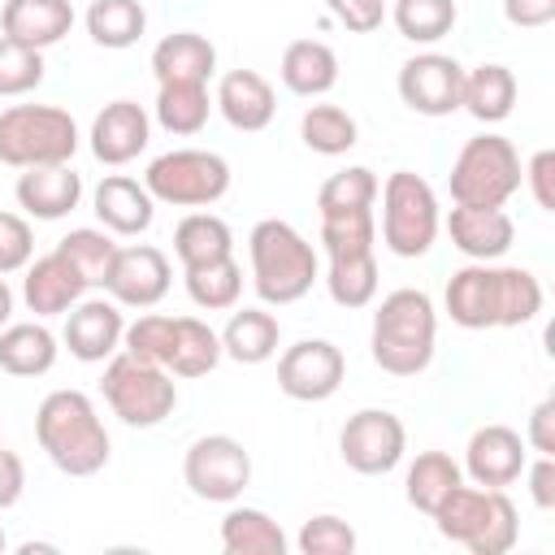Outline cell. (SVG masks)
<instances>
[{
    "label": "cell",
    "instance_id": "obj_1",
    "mask_svg": "<svg viewBox=\"0 0 555 555\" xmlns=\"http://www.w3.org/2000/svg\"><path fill=\"white\" fill-rule=\"evenodd\" d=\"M442 308L460 330H516L542 312V282L520 264L468 260L447 278Z\"/></svg>",
    "mask_w": 555,
    "mask_h": 555
},
{
    "label": "cell",
    "instance_id": "obj_2",
    "mask_svg": "<svg viewBox=\"0 0 555 555\" xmlns=\"http://www.w3.org/2000/svg\"><path fill=\"white\" fill-rule=\"evenodd\" d=\"M35 438H39L43 455L65 477H95L113 455L108 429H104L91 395H82V390L43 395V403L35 412Z\"/></svg>",
    "mask_w": 555,
    "mask_h": 555
},
{
    "label": "cell",
    "instance_id": "obj_3",
    "mask_svg": "<svg viewBox=\"0 0 555 555\" xmlns=\"http://www.w3.org/2000/svg\"><path fill=\"white\" fill-rule=\"evenodd\" d=\"M373 364L395 377H416L429 369L438 351V308L425 291L399 286L382 295L373 312V334H369Z\"/></svg>",
    "mask_w": 555,
    "mask_h": 555
},
{
    "label": "cell",
    "instance_id": "obj_4",
    "mask_svg": "<svg viewBox=\"0 0 555 555\" xmlns=\"http://www.w3.org/2000/svg\"><path fill=\"white\" fill-rule=\"evenodd\" d=\"M247 260H251V286H256L260 304H269V308L299 304L312 291V282L321 278L317 247L282 217H264L251 225Z\"/></svg>",
    "mask_w": 555,
    "mask_h": 555
},
{
    "label": "cell",
    "instance_id": "obj_5",
    "mask_svg": "<svg viewBox=\"0 0 555 555\" xmlns=\"http://www.w3.org/2000/svg\"><path fill=\"white\" fill-rule=\"evenodd\" d=\"M434 525L447 542H460L473 555H507L520 538V516L507 490L464 486V481L438 503Z\"/></svg>",
    "mask_w": 555,
    "mask_h": 555
},
{
    "label": "cell",
    "instance_id": "obj_6",
    "mask_svg": "<svg viewBox=\"0 0 555 555\" xmlns=\"http://www.w3.org/2000/svg\"><path fill=\"white\" fill-rule=\"evenodd\" d=\"M82 134L69 108L56 104H9L0 113V165L9 169H39V165H69Z\"/></svg>",
    "mask_w": 555,
    "mask_h": 555
},
{
    "label": "cell",
    "instance_id": "obj_7",
    "mask_svg": "<svg viewBox=\"0 0 555 555\" xmlns=\"http://www.w3.org/2000/svg\"><path fill=\"white\" fill-rule=\"evenodd\" d=\"M104 403L113 408V416L130 429H156L165 416H173L178 408V382L173 373H165L160 364H147L130 351H113L104 360Z\"/></svg>",
    "mask_w": 555,
    "mask_h": 555
},
{
    "label": "cell",
    "instance_id": "obj_8",
    "mask_svg": "<svg viewBox=\"0 0 555 555\" xmlns=\"http://www.w3.org/2000/svg\"><path fill=\"white\" fill-rule=\"evenodd\" d=\"M377 195H382V243L403 260L425 256L442 230V208L434 186L412 169H395L377 186Z\"/></svg>",
    "mask_w": 555,
    "mask_h": 555
},
{
    "label": "cell",
    "instance_id": "obj_9",
    "mask_svg": "<svg viewBox=\"0 0 555 555\" xmlns=\"http://www.w3.org/2000/svg\"><path fill=\"white\" fill-rule=\"evenodd\" d=\"M520 152L512 139L486 130L473 134L451 160V199L473 208H503L520 191Z\"/></svg>",
    "mask_w": 555,
    "mask_h": 555
},
{
    "label": "cell",
    "instance_id": "obj_10",
    "mask_svg": "<svg viewBox=\"0 0 555 555\" xmlns=\"http://www.w3.org/2000/svg\"><path fill=\"white\" fill-rule=\"evenodd\" d=\"M230 160L204 147H173L147 160L143 186L156 204L169 208H212L230 191Z\"/></svg>",
    "mask_w": 555,
    "mask_h": 555
},
{
    "label": "cell",
    "instance_id": "obj_11",
    "mask_svg": "<svg viewBox=\"0 0 555 555\" xmlns=\"http://www.w3.org/2000/svg\"><path fill=\"white\" fill-rule=\"evenodd\" d=\"M182 481L204 503H234L251 486V455L234 434H204L182 455Z\"/></svg>",
    "mask_w": 555,
    "mask_h": 555
},
{
    "label": "cell",
    "instance_id": "obj_12",
    "mask_svg": "<svg viewBox=\"0 0 555 555\" xmlns=\"http://www.w3.org/2000/svg\"><path fill=\"white\" fill-rule=\"evenodd\" d=\"M403 451H408V429L386 408H360L356 416H347V425L338 434V455L360 477L395 473L403 464Z\"/></svg>",
    "mask_w": 555,
    "mask_h": 555
},
{
    "label": "cell",
    "instance_id": "obj_13",
    "mask_svg": "<svg viewBox=\"0 0 555 555\" xmlns=\"http://www.w3.org/2000/svg\"><path fill=\"white\" fill-rule=\"evenodd\" d=\"M347 377V356L330 338H299L278 356V390L295 403H325Z\"/></svg>",
    "mask_w": 555,
    "mask_h": 555
},
{
    "label": "cell",
    "instance_id": "obj_14",
    "mask_svg": "<svg viewBox=\"0 0 555 555\" xmlns=\"http://www.w3.org/2000/svg\"><path fill=\"white\" fill-rule=\"evenodd\" d=\"M399 100L421 117H451L464 95V65L447 52H416L399 65Z\"/></svg>",
    "mask_w": 555,
    "mask_h": 555
},
{
    "label": "cell",
    "instance_id": "obj_15",
    "mask_svg": "<svg viewBox=\"0 0 555 555\" xmlns=\"http://www.w3.org/2000/svg\"><path fill=\"white\" fill-rule=\"evenodd\" d=\"M169 282H173L169 256L152 243H130V247H117L104 291L121 308H156L169 295Z\"/></svg>",
    "mask_w": 555,
    "mask_h": 555
},
{
    "label": "cell",
    "instance_id": "obj_16",
    "mask_svg": "<svg viewBox=\"0 0 555 555\" xmlns=\"http://www.w3.org/2000/svg\"><path fill=\"white\" fill-rule=\"evenodd\" d=\"M529 464V447L525 438L512 429V425H477L468 434V447H464V477H473V486H490V490H507L512 481H520Z\"/></svg>",
    "mask_w": 555,
    "mask_h": 555
},
{
    "label": "cell",
    "instance_id": "obj_17",
    "mask_svg": "<svg viewBox=\"0 0 555 555\" xmlns=\"http://www.w3.org/2000/svg\"><path fill=\"white\" fill-rule=\"evenodd\" d=\"M87 139H91V156L100 165L121 169V165H130V160H139L147 152V143H152V117L134 100H113V104H104L95 113Z\"/></svg>",
    "mask_w": 555,
    "mask_h": 555
},
{
    "label": "cell",
    "instance_id": "obj_18",
    "mask_svg": "<svg viewBox=\"0 0 555 555\" xmlns=\"http://www.w3.org/2000/svg\"><path fill=\"white\" fill-rule=\"evenodd\" d=\"M121 334H126L121 304H113V299H78V304L65 312L61 343L69 347L74 360H82V364H104L113 351H121Z\"/></svg>",
    "mask_w": 555,
    "mask_h": 555
},
{
    "label": "cell",
    "instance_id": "obj_19",
    "mask_svg": "<svg viewBox=\"0 0 555 555\" xmlns=\"http://www.w3.org/2000/svg\"><path fill=\"white\" fill-rule=\"evenodd\" d=\"M451 247L468 260H503L507 247L516 243V221L503 208H473V204H455L442 221Z\"/></svg>",
    "mask_w": 555,
    "mask_h": 555
},
{
    "label": "cell",
    "instance_id": "obj_20",
    "mask_svg": "<svg viewBox=\"0 0 555 555\" xmlns=\"http://www.w3.org/2000/svg\"><path fill=\"white\" fill-rule=\"evenodd\" d=\"M22 304L43 321V317H61L69 312L82 295H87V282L82 273L52 247L48 256H35L26 269H22Z\"/></svg>",
    "mask_w": 555,
    "mask_h": 555
},
{
    "label": "cell",
    "instance_id": "obj_21",
    "mask_svg": "<svg viewBox=\"0 0 555 555\" xmlns=\"http://www.w3.org/2000/svg\"><path fill=\"white\" fill-rule=\"evenodd\" d=\"M13 199L35 221H61L82 204V178L69 165L22 169L17 182H13Z\"/></svg>",
    "mask_w": 555,
    "mask_h": 555
},
{
    "label": "cell",
    "instance_id": "obj_22",
    "mask_svg": "<svg viewBox=\"0 0 555 555\" xmlns=\"http://www.w3.org/2000/svg\"><path fill=\"white\" fill-rule=\"evenodd\" d=\"M212 108L243 134H256L273 121L278 113V95H273V82L260 74V69H230L221 74L217 82V95H212Z\"/></svg>",
    "mask_w": 555,
    "mask_h": 555
},
{
    "label": "cell",
    "instance_id": "obj_23",
    "mask_svg": "<svg viewBox=\"0 0 555 555\" xmlns=\"http://www.w3.org/2000/svg\"><path fill=\"white\" fill-rule=\"evenodd\" d=\"M91 208L100 217V225L117 238H134L152 225L156 217V199L147 195V186L139 178H126V173H108L95 191H91Z\"/></svg>",
    "mask_w": 555,
    "mask_h": 555
},
{
    "label": "cell",
    "instance_id": "obj_24",
    "mask_svg": "<svg viewBox=\"0 0 555 555\" xmlns=\"http://www.w3.org/2000/svg\"><path fill=\"white\" fill-rule=\"evenodd\" d=\"M74 30V4L69 0H4L0 4V35L26 43V48H52Z\"/></svg>",
    "mask_w": 555,
    "mask_h": 555
},
{
    "label": "cell",
    "instance_id": "obj_25",
    "mask_svg": "<svg viewBox=\"0 0 555 555\" xmlns=\"http://www.w3.org/2000/svg\"><path fill=\"white\" fill-rule=\"evenodd\" d=\"M278 74L291 95H304V100L330 95L338 82V52L325 39H295V43H286Z\"/></svg>",
    "mask_w": 555,
    "mask_h": 555
},
{
    "label": "cell",
    "instance_id": "obj_26",
    "mask_svg": "<svg viewBox=\"0 0 555 555\" xmlns=\"http://www.w3.org/2000/svg\"><path fill=\"white\" fill-rule=\"evenodd\" d=\"M61 356L56 334L43 321H9L0 330V369L9 377H43Z\"/></svg>",
    "mask_w": 555,
    "mask_h": 555
},
{
    "label": "cell",
    "instance_id": "obj_27",
    "mask_svg": "<svg viewBox=\"0 0 555 555\" xmlns=\"http://www.w3.org/2000/svg\"><path fill=\"white\" fill-rule=\"evenodd\" d=\"M156 82H208L217 74V48L195 30H173L152 48Z\"/></svg>",
    "mask_w": 555,
    "mask_h": 555
},
{
    "label": "cell",
    "instance_id": "obj_28",
    "mask_svg": "<svg viewBox=\"0 0 555 555\" xmlns=\"http://www.w3.org/2000/svg\"><path fill=\"white\" fill-rule=\"evenodd\" d=\"M460 108L468 117H477L481 126H499L512 117L516 108V74L499 61H486L477 69H464V95Z\"/></svg>",
    "mask_w": 555,
    "mask_h": 555
},
{
    "label": "cell",
    "instance_id": "obj_29",
    "mask_svg": "<svg viewBox=\"0 0 555 555\" xmlns=\"http://www.w3.org/2000/svg\"><path fill=\"white\" fill-rule=\"evenodd\" d=\"M278 343H282V325L273 312L234 304V312L221 330V356H230L234 364H264L278 356Z\"/></svg>",
    "mask_w": 555,
    "mask_h": 555
},
{
    "label": "cell",
    "instance_id": "obj_30",
    "mask_svg": "<svg viewBox=\"0 0 555 555\" xmlns=\"http://www.w3.org/2000/svg\"><path fill=\"white\" fill-rule=\"evenodd\" d=\"M173 256H178L182 269L208 264V260H225V256H234V230L217 212L195 208L173 225Z\"/></svg>",
    "mask_w": 555,
    "mask_h": 555
},
{
    "label": "cell",
    "instance_id": "obj_31",
    "mask_svg": "<svg viewBox=\"0 0 555 555\" xmlns=\"http://www.w3.org/2000/svg\"><path fill=\"white\" fill-rule=\"evenodd\" d=\"M152 117L169 134H199L212 117V95L208 82H160Z\"/></svg>",
    "mask_w": 555,
    "mask_h": 555
},
{
    "label": "cell",
    "instance_id": "obj_32",
    "mask_svg": "<svg viewBox=\"0 0 555 555\" xmlns=\"http://www.w3.org/2000/svg\"><path fill=\"white\" fill-rule=\"evenodd\" d=\"M460 481H464V468H460L447 451H421V455L408 464L403 499H408L416 512L434 516V512H438V503H442Z\"/></svg>",
    "mask_w": 555,
    "mask_h": 555
},
{
    "label": "cell",
    "instance_id": "obj_33",
    "mask_svg": "<svg viewBox=\"0 0 555 555\" xmlns=\"http://www.w3.org/2000/svg\"><path fill=\"white\" fill-rule=\"evenodd\" d=\"M221 551L225 555H282L286 533L260 507H230L221 516Z\"/></svg>",
    "mask_w": 555,
    "mask_h": 555
},
{
    "label": "cell",
    "instance_id": "obj_34",
    "mask_svg": "<svg viewBox=\"0 0 555 555\" xmlns=\"http://www.w3.org/2000/svg\"><path fill=\"white\" fill-rule=\"evenodd\" d=\"M221 364V334L199 317H173V351L169 373L173 377H204Z\"/></svg>",
    "mask_w": 555,
    "mask_h": 555
},
{
    "label": "cell",
    "instance_id": "obj_35",
    "mask_svg": "<svg viewBox=\"0 0 555 555\" xmlns=\"http://www.w3.org/2000/svg\"><path fill=\"white\" fill-rule=\"evenodd\" d=\"M82 22H87L91 43L113 48V52L134 48L143 39V30H147V13H143L139 0H91Z\"/></svg>",
    "mask_w": 555,
    "mask_h": 555
},
{
    "label": "cell",
    "instance_id": "obj_36",
    "mask_svg": "<svg viewBox=\"0 0 555 555\" xmlns=\"http://www.w3.org/2000/svg\"><path fill=\"white\" fill-rule=\"evenodd\" d=\"M299 139L317 156H347L360 143V126L338 104H308L299 117Z\"/></svg>",
    "mask_w": 555,
    "mask_h": 555
},
{
    "label": "cell",
    "instance_id": "obj_37",
    "mask_svg": "<svg viewBox=\"0 0 555 555\" xmlns=\"http://www.w3.org/2000/svg\"><path fill=\"white\" fill-rule=\"evenodd\" d=\"M182 282H186V295L195 308L204 312H225L238 304L243 295V264L234 256L225 260H208V264H191L182 269Z\"/></svg>",
    "mask_w": 555,
    "mask_h": 555
},
{
    "label": "cell",
    "instance_id": "obj_38",
    "mask_svg": "<svg viewBox=\"0 0 555 555\" xmlns=\"http://www.w3.org/2000/svg\"><path fill=\"white\" fill-rule=\"evenodd\" d=\"M386 13H390L395 30L408 43H425V48L438 43V39H447L455 30V22H460L455 0H395Z\"/></svg>",
    "mask_w": 555,
    "mask_h": 555
},
{
    "label": "cell",
    "instance_id": "obj_39",
    "mask_svg": "<svg viewBox=\"0 0 555 555\" xmlns=\"http://www.w3.org/2000/svg\"><path fill=\"white\" fill-rule=\"evenodd\" d=\"M377 173L369 165H347L338 173H330L317 191V212L321 217H334V212H360V208H373L377 204Z\"/></svg>",
    "mask_w": 555,
    "mask_h": 555
},
{
    "label": "cell",
    "instance_id": "obj_40",
    "mask_svg": "<svg viewBox=\"0 0 555 555\" xmlns=\"http://www.w3.org/2000/svg\"><path fill=\"white\" fill-rule=\"evenodd\" d=\"M325 291H330V299L338 308H369L377 299V256L373 251H360V256L330 260Z\"/></svg>",
    "mask_w": 555,
    "mask_h": 555
},
{
    "label": "cell",
    "instance_id": "obj_41",
    "mask_svg": "<svg viewBox=\"0 0 555 555\" xmlns=\"http://www.w3.org/2000/svg\"><path fill=\"white\" fill-rule=\"evenodd\" d=\"M56 251L82 273V282H87V291L91 286H100L104 291V278H108V264H113V256H117V243H113V234L100 225H82V230H69L61 243H56Z\"/></svg>",
    "mask_w": 555,
    "mask_h": 555
},
{
    "label": "cell",
    "instance_id": "obj_42",
    "mask_svg": "<svg viewBox=\"0 0 555 555\" xmlns=\"http://www.w3.org/2000/svg\"><path fill=\"white\" fill-rule=\"evenodd\" d=\"M321 247H325L330 260L373 251V247H377V217H373V208L321 217Z\"/></svg>",
    "mask_w": 555,
    "mask_h": 555
},
{
    "label": "cell",
    "instance_id": "obj_43",
    "mask_svg": "<svg viewBox=\"0 0 555 555\" xmlns=\"http://www.w3.org/2000/svg\"><path fill=\"white\" fill-rule=\"evenodd\" d=\"M39 82H43V52L0 35V95L17 100V95H30Z\"/></svg>",
    "mask_w": 555,
    "mask_h": 555
},
{
    "label": "cell",
    "instance_id": "obj_44",
    "mask_svg": "<svg viewBox=\"0 0 555 555\" xmlns=\"http://www.w3.org/2000/svg\"><path fill=\"white\" fill-rule=\"evenodd\" d=\"M121 351H130V356H139V360L165 369V364H169V351H173V317H165V312H143L139 321L126 325ZM165 373H169V369H165Z\"/></svg>",
    "mask_w": 555,
    "mask_h": 555
},
{
    "label": "cell",
    "instance_id": "obj_45",
    "mask_svg": "<svg viewBox=\"0 0 555 555\" xmlns=\"http://www.w3.org/2000/svg\"><path fill=\"white\" fill-rule=\"evenodd\" d=\"M295 546H299L304 555H351V551H356V529H351L343 516L321 512V516H308V520H304Z\"/></svg>",
    "mask_w": 555,
    "mask_h": 555
},
{
    "label": "cell",
    "instance_id": "obj_46",
    "mask_svg": "<svg viewBox=\"0 0 555 555\" xmlns=\"http://www.w3.org/2000/svg\"><path fill=\"white\" fill-rule=\"evenodd\" d=\"M35 260V230L22 212L0 208V273H22Z\"/></svg>",
    "mask_w": 555,
    "mask_h": 555
},
{
    "label": "cell",
    "instance_id": "obj_47",
    "mask_svg": "<svg viewBox=\"0 0 555 555\" xmlns=\"http://www.w3.org/2000/svg\"><path fill=\"white\" fill-rule=\"evenodd\" d=\"M325 9L351 35H373L386 22V0H325Z\"/></svg>",
    "mask_w": 555,
    "mask_h": 555
},
{
    "label": "cell",
    "instance_id": "obj_48",
    "mask_svg": "<svg viewBox=\"0 0 555 555\" xmlns=\"http://www.w3.org/2000/svg\"><path fill=\"white\" fill-rule=\"evenodd\" d=\"M520 182L529 186V195H533V204H538L542 212H555V152H551V147H542V152H533V156L525 160Z\"/></svg>",
    "mask_w": 555,
    "mask_h": 555
},
{
    "label": "cell",
    "instance_id": "obj_49",
    "mask_svg": "<svg viewBox=\"0 0 555 555\" xmlns=\"http://www.w3.org/2000/svg\"><path fill=\"white\" fill-rule=\"evenodd\" d=\"M525 447L538 451V455H555V399L551 395L542 403H533L529 429H525Z\"/></svg>",
    "mask_w": 555,
    "mask_h": 555
},
{
    "label": "cell",
    "instance_id": "obj_50",
    "mask_svg": "<svg viewBox=\"0 0 555 555\" xmlns=\"http://www.w3.org/2000/svg\"><path fill=\"white\" fill-rule=\"evenodd\" d=\"M529 481V499L538 512H551L555 507V455H538L533 464H525L520 473Z\"/></svg>",
    "mask_w": 555,
    "mask_h": 555
},
{
    "label": "cell",
    "instance_id": "obj_51",
    "mask_svg": "<svg viewBox=\"0 0 555 555\" xmlns=\"http://www.w3.org/2000/svg\"><path fill=\"white\" fill-rule=\"evenodd\" d=\"M503 17L516 30H542L555 22V0H503Z\"/></svg>",
    "mask_w": 555,
    "mask_h": 555
},
{
    "label": "cell",
    "instance_id": "obj_52",
    "mask_svg": "<svg viewBox=\"0 0 555 555\" xmlns=\"http://www.w3.org/2000/svg\"><path fill=\"white\" fill-rule=\"evenodd\" d=\"M22 490H26V464H22L17 451H4L0 447V512L13 507L22 499Z\"/></svg>",
    "mask_w": 555,
    "mask_h": 555
},
{
    "label": "cell",
    "instance_id": "obj_53",
    "mask_svg": "<svg viewBox=\"0 0 555 555\" xmlns=\"http://www.w3.org/2000/svg\"><path fill=\"white\" fill-rule=\"evenodd\" d=\"M9 317H13V291H9V282H4V273H0V330L9 325Z\"/></svg>",
    "mask_w": 555,
    "mask_h": 555
},
{
    "label": "cell",
    "instance_id": "obj_54",
    "mask_svg": "<svg viewBox=\"0 0 555 555\" xmlns=\"http://www.w3.org/2000/svg\"><path fill=\"white\" fill-rule=\"evenodd\" d=\"M17 551H22V555H35V551H56V546H52V542H22Z\"/></svg>",
    "mask_w": 555,
    "mask_h": 555
},
{
    "label": "cell",
    "instance_id": "obj_55",
    "mask_svg": "<svg viewBox=\"0 0 555 555\" xmlns=\"http://www.w3.org/2000/svg\"><path fill=\"white\" fill-rule=\"evenodd\" d=\"M4 546H9V538H4V529H0V555H4Z\"/></svg>",
    "mask_w": 555,
    "mask_h": 555
}]
</instances>
